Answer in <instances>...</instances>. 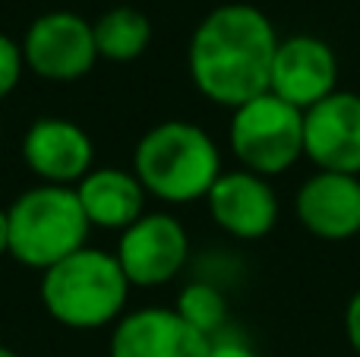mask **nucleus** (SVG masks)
Instances as JSON below:
<instances>
[{
  "mask_svg": "<svg viewBox=\"0 0 360 357\" xmlns=\"http://www.w3.org/2000/svg\"><path fill=\"white\" fill-rule=\"evenodd\" d=\"M174 310L180 313V320L190 323L196 332H202L205 339H218L224 335L231 320V310H228V297L218 285L212 282H190L180 288Z\"/></svg>",
  "mask_w": 360,
  "mask_h": 357,
  "instance_id": "obj_16",
  "label": "nucleus"
},
{
  "mask_svg": "<svg viewBox=\"0 0 360 357\" xmlns=\"http://www.w3.org/2000/svg\"><path fill=\"white\" fill-rule=\"evenodd\" d=\"M22 162L38 183L76 187L95 164V143L76 120L38 117L22 136Z\"/></svg>",
  "mask_w": 360,
  "mask_h": 357,
  "instance_id": "obj_10",
  "label": "nucleus"
},
{
  "mask_svg": "<svg viewBox=\"0 0 360 357\" xmlns=\"http://www.w3.org/2000/svg\"><path fill=\"white\" fill-rule=\"evenodd\" d=\"M221 171L215 139L193 120H162L149 126L133 152V174L143 190L168 206L205 200Z\"/></svg>",
  "mask_w": 360,
  "mask_h": 357,
  "instance_id": "obj_2",
  "label": "nucleus"
},
{
  "mask_svg": "<svg viewBox=\"0 0 360 357\" xmlns=\"http://www.w3.org/2000/svg\"><path fill=\"white\" fill-rule=\"evenodd\" d=\"M6 219H10V257L19 266L38 272L82 250L92 231L76 200V190L51 183L22 190L6 206Z\"/></svg>",
  "mask_w": 360,
  "mask_h": 357,
  "instance_id": "obj_4",
  "label": "nucleus"
},
{
  "mask_svg": "<svg viewBox=\"0 0 360 357\" xmlns=\"http://www.w3.org/2000/svg\"><path fill=\"white\" fill-rule=\"evenodd\" d=\"M0 357H22V354H16L13 348H6V345H0Z\"/></svg>",
  "mask_w": 360,
  "mask_h": 357,
  "instance_id": "obj_21",
  "label": "nucleus"
},
{
  "mask_svg": "<svg viewBox=\"0 0 360 357\" xmlns=\"http://www.w3.org/2000/svg\"><path fill=\"white\" fill-rule=\"evenodd\" d=\"M212 339L180 320L174 307H139L111 329V357H209Z\"/></svg>",
  "mask_w": 360,
  "mask_h": 357,
  "instance_id": "obj_12",
  "label": "nucleus"
},
{
  "mask_svg": "<svg viewBox=\"0 0 360 357\" xmlns=\"http://www.w3.org/2000/svg\"><path fill=\"white\" fill-rule=\"evenodd\" d=\"M228 143L243 171L278 177L304 158V111L262 92L231 111Z\"/></svg>",
  "mask_w": 360,
  "mask_h": 357,
  "instance_id": "obj_5",
  "label": "nucleus"
},
{
  "mask_svg": "<svg viewBox=\"0 0 360 357\" xmlns=\"http://www.w3.org/2000/svg\"><path fill=\"white\" fill-rule=\"evenodd\" d=\"M117 257L130 288H162L190 259V234L171 212H146L120 231Z\"/></svg>",
  "mask_w": 360,
  "mask_h": 357,
  "instance_id": "obj_7",
  "label": "nucleus"
},
{
  "mask_svg": "<svg viewBox=\"0 0 360 357\" xmlns=\"http://www.w3.org/2000/svg\"><path fill=\"white\" fill-rule=\"evenodd\" d=\"M44 313L54 323L79 332L114 326L127 313L130 282L117 257L98 247H82L41 272L38 285Z\"/></svg>",
  "mask_w": 360,
  "mask_h": 357,
  "instance_id": "obj_3",
  "label": "nucleus"
},
{
  "mask_svg": "<svg viewBox=\"0 0 360 357\" xmlns=\"http://www.w3.org/2000/svg\"><path fill=\"white\" fill-rule=\"evenodd\" d=\"M209 357H259V354H256L243 339L224 332V335H218V339H212Z\"/></svg>",
  "mask_w": 360,
  "mask_h": 357,
  "instance_id": "obj_18",
  "label": "nucleus"
},
{
  "mask_svg": "<svg viewBox=\"0 0 360 357\" xmlns=\"http://www.w3.org/2000/svg\"><path fill=\"white\" fill-rule=\"evenodd\" d=\"M338 89V57L329 41L316 35L281 38L275 48L269 92L297 111L319 105Z\"/></svg>",
  "mask_w": 360,
  "mask_h": 357,
  "instance_id": "obj_8",
  "label": "nucleus"
},
{
  "mask_svg": "<svg viewBox=\"0 0 360 357\" xmlns=\"http://www.w3.org/2000/svg\"><path fill=\"white\" fill-rule=\"evenodd\" d=\"M73 190L92 228L124 231L139 215H146L149 193L143 190V183H139V177L133 171L92 168Z\"/></svg>",
  "mask_w": 360,
  "mask_h": 357,
  "instance_id": "obj_14",
  "label": "nucleus"
},
{
  "mask_svg": "<svg viewBox=\"0 0 360 357\" xmlns=\"http://www.w3.org/2000/svg\"><path fill=\"white\" fill-rule=\"evenodd\" d=\"M92 35L98 60L130 63L149 51L152 19L136 6H111L92 22Z\"/></svg>",
  "mask_w": 360,
  "mask_h": 357,
  "instance_id": "obj_15",
  "label": "nucleus"
},
{
  "mask_svg": "<svg viewBox=\"0 0 360 357\" xmlns=\"http://www.w3.org/2000/svg\"><path fill=\"white\" fill-rule=\"evenodd\" d=\"M19 44L25 70L44 82H79L98 63L92 22L70 10H51L32 19Z\"/></svg>",
  "mask_w": 360,
  "mask_h": 357,
  "instance_id": "obj_6",
  "label": "nucleus"
},
{
  "mask_svg": "<svg viewBox=\"0 0 360 357\" xmlns=\"http://www.w3.org/2000/svg\"><path fill=\"white\" fill-rule=\"evenodd\" d=\"M0 130H4V126H0Z\"/></svg>",
  "mask_w": 360,
  "mask_h": 357,
  "instance_id": "obj_22",
  "label": "nucleus"
},
{
  "mask_svg": "<svg viewBox=\"0 0 360 357\" xmlns=\"http://www.w3.org/2000/svg\"><path fill=\"white\" fill-rule=\"evenodd\" d=\"M300 228L319 240H351L360 234V177L313 171L294 196Z\"/></svg>",
  "mask_w": 360,
  "mask_h": 357,
  "instance_id": "obj_13",
  "label": "nucleus"
},
{
  "mask_svg": "<svg viewBox=\"0 0 360 357\" xmlns=\"http://www.w3.org/2000/svg\"><path fill=\"white\" fill-rule=\"evenodd\" d=\"M25 73V57H22V44L13 41L10 35L0 32V101L19 86Z\"/></svg>",
  "mask_w": 360,
  "mask_h": 357,
  "instance_id": "obj_17",
  "label": "nucleus"
},
{
  "mask_svg": "<svg viewBox=\"0 0 360 357\" xmlns=\"http://www.w3.org/2000/svg\"><path fill=\"white\" fill-rule=\"evenodd\" d=\"M209 215L224 234L237 240H259L278 225V193L253 171H221L205 196Z\"/></svg>",
  "mask_w": 360,
  "mask_h": 357,
  "instance_id": "obj_11",
  "label": "nucleus"
},
{
  "mask_svg": "<svg viewBox=\"0 0 360 357\" xmlns=\"http://www.w3.org/2000/svg\"><path fill=\"white\" fill-rule=\"evenodd\" d=\"M304 158L316 171L360 177V95L335 89L304 111Z\"/></svg>",
  "mask_w": 360,
  "mask_h": 357,
  "instance_id": "obj_9",
  "label": "nucleus"
},
{
  "mask_svg": "<svg viewBox=\"0 0 360 357\" xmlns=\"http://www.w3.org/2000/svg\"><path fill=\"white\" fill-rule=\"evenodd\" d=\"M0 257H10V219H6V209H0Z\"/></svg>",
  "mask_w": 360,
  "mask_h": 357,
  "instance_id": "obj_20",
  "label": "nucleus"
},
{
  "mask_svg": "<svg viewBox=\"0 0 360 357\" xmlns=\"http://www.w3.org/2000/svg\"><path fill=\"white\" fill-rule=\"evenodd\" d=\"M278 32L253 4H221L199 19L186 48V70L205 101L234 111L269 92Z\"/></svg>",
  "mask_w": 360,
  "mask_h": 357,
  "instance_id": "obj_1",
  "label": "nucleus"
},
{
  "mask_svg": "<svg viewBox=\"0 0 360 357\" xmlns=\"http://www.w3.org/2000/svg\"><path fill=\"white\" fill-rule=\"evenodd\" d=\"M345 335H348L351 351L360 357V288L351 294L348 307H345Z\"/></svg>",
  "mask_w": 360,
  "mask_h": 357,
  "instance_id": "obj_19",
  "label": "nucleus"
}]
</instances>
